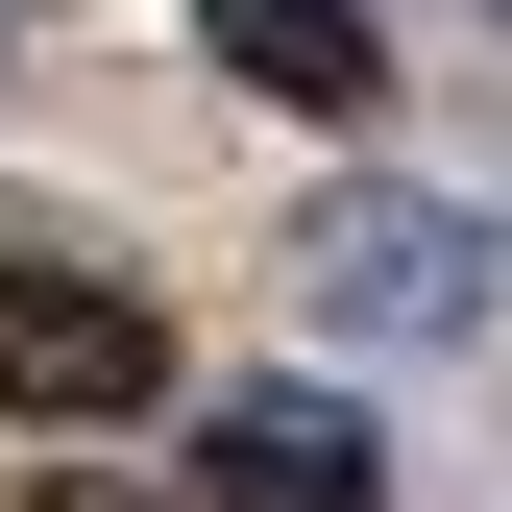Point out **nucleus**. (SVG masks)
Instances as JSON below:
<instances>
[{
    "label": "nucleus",
    "mask_w": 512,
    "mask_h": 512,
    "mask_svg": "<svg viewBox=\"0 0 512 512\" xmlns=\"http://www.w3.org/2000/svg\"><path fill=\"white\" fill-rule=\"evenodd\" d=\"M147 391H171V317H147V293H98V269H49V244H0V415L122 439Z\"/></svg>",
    "instance_id": "1"
},
{
    "label": "nucleus",
    "mask_w": 512,
    "mask_h": 512,
    "mask_svg": "<svg viewBox=\"0 0 512 512\" xmlns=\"http://www.w3.org/2000/svg\"><path fill=\"white\" fill-rule=\"evenodd\" d=\"M196 488H220V512H366L391 439H366L342 391H220V415H196Z\"/></svg>",
    "instance_id": "2"
},
{
    "label": "nucleus",
    "mask_w": 512,
    "mask_h": 512,
    "mask_svg": "<svg viewBox=\"0 0 512 512\" xmlns=\"http://www.w3.org/2000/svg\"><path fill=\"white\" fill-rule=\"evenodd\" d=\"M293 269H317V317H464V293H488V244L439 220V196H342Z\"/></svg>",
    "instance_id": "3"
},
{
    "label": "nucleus",
    "mask_w": 512,
    "mask_h": 512,
    "mask_svg": "<svg viewBox=\"0 0 512 512\" xmlns=\"http://www.w3.org/2000/svg\"><path fill=\"white\" fill-rule=\"evenodd\" d=\"M196 49H220L244 98H293V122H366V98H391L366 0H196Z\"/></svg>",
    "instance_id": "4"
},
{
    "label": "nucleus",
    "mask_w": 512,
    "mask_h": 512,
    "mask_svg": "<svg viewBox=\"0 0 512 512\" xmlns=\"http://www.w3.org/2000/svg\"><path fill=\"white\" fill-rule=\"evenodd\" d=\"M25 512H171V488H122V464H74V488H25Z\"/></svg>",
    "instance_id": "5"
}]
</instances>
